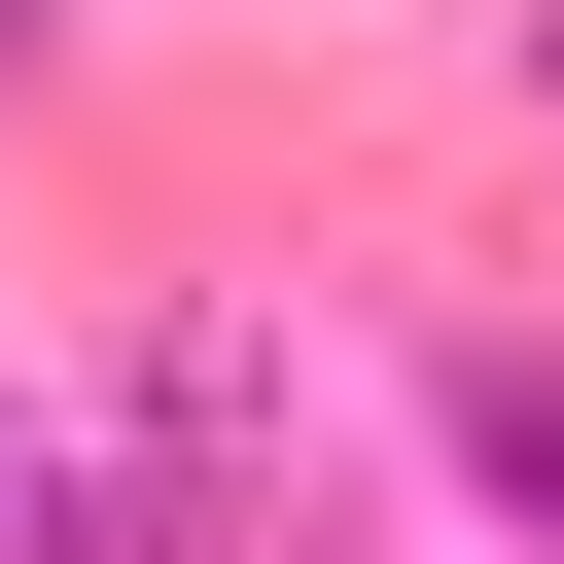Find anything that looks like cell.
<instances>
[{
	"label": "cell",
	"mask_w": 564,
	"mask_h": 564,
	"mask_svg": "<svg viewBox=\"0 0 564 564\" xmlns=\"http://www.w3.org/2000/svg\"><path fill=\"white\" fill-rule=\"evenodd\" d=\"M0 564H70V423H0Z\"/></svg>",
	"instance_id": "6da1fadb"
}]
</instances>
